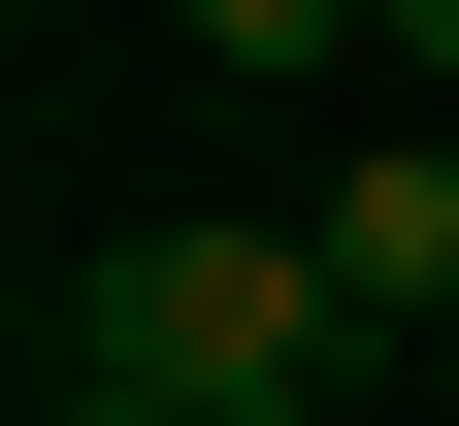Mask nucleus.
Here are the masks:
<instances>
[{
    "label": "nucleus",
    "instance_id": "1",
    "mask_svg": "<svg viewBox=\"0 0 459 426\" xmlns=\"http://www.w3.org/2000/svg\"><path fill=\"white\" fill-rule=\"evenodd\" d=\"M33 361H99V394H164V426H230V394H361L394 328L328 295V230H99Z\"/></svg>",
    "mask_w": 459,
    "mask_h": 426
},
{
    "label": "nucleus",
    "instance_id": "2",
    "mask_svg": "<svg viewBox=\"0 0 459 426\" xmlns=\"http://www.w3.org/2000/svg\"><path fill=\"white\" fill-rule=\"evenodd\" d=\"M328 295H361V328H459V132H361L328 164Z\"/></svg>",
    "mask_w": 459,
    "mask_h": 426
},
{
    "label": "nucleus",
    "instance_id": "3",
    "mask_svg": "<svg viewBox=\"0 0 459 426\" xmlns=\"http://www.w3.org/2000/svg\"><path fill=\"white\" fill-rule=\"evenodd\" d=\"M164 33H197V66H328L361 0H164Z\"/></svg>",
    "mask_w": 459,
    "mask_h": 426
},
{
    "label": "nucleus",
    "instance_id": "4",
    "mask_svg": "<svg viewBox=\"0 0 459 426\" xmlns=\"http://www.w3.org/2000/svg\"><path fill=\"white\" fill-rule=\"evenodd\" d=\"M361 33H394V66H459V0H361Z\"/></svg>",
    "mask_w": 459,
    "mask_h": 426
},
{
    "label": "nucleus",
    "instance_id": "5",
    "mask_svg": "<svg viewBox=\"0 0 459 426\" xmlns=\"http://www.w3.org/2000/svg\"><path fill=\"white\" fill-rule=\"evenodd\" d=\"M230 426H361V394H230Z\"/></svg>",
    "mask_w": 459,
    "mask_h": 426
}]
</instances>
